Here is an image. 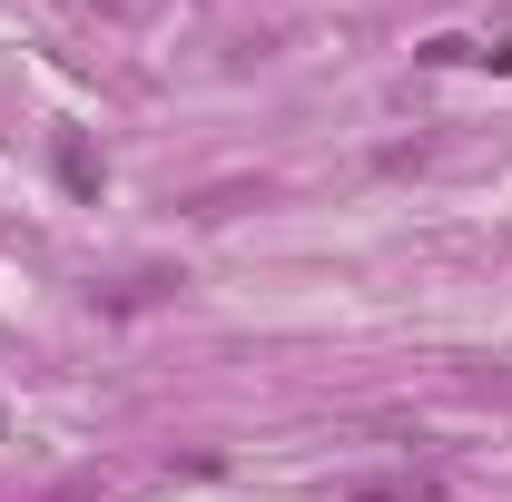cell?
Here are the masks:
<instances>
[{
    "label": "cell",
    "mask_w": 512,
    "mask_h": 502,
    "mask_svg": "<svg viewBox=\"0 0 512 502\" xmlns=\"http://www.w3.org/2000/svg\"><path fill=\"white\" fill-rule=\"evenodd\" d=\"M50 168H60V188L79 197V207H99V178H109V168H99V148H89L79 128H60V148H50Z\"/></svg>",
    "instance_id": "cell-1"
}]
</instances>
